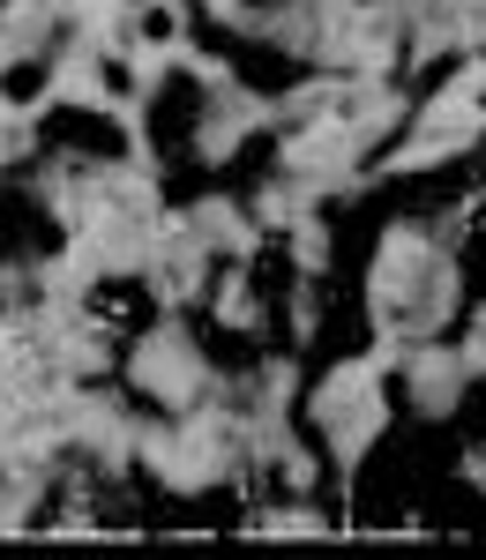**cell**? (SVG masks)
I'll use <instances>...</instances> for the list:
<instances>
[{
    "instance_id": "1",
    "label": "cell",
    "mask_w": 486,
    "mask_h": 560,
    "mask_svg": "<svg viewBox=\"0 0 486 560\" xmlns=\"http://www.w3.org/2000/svg\"><path fill=\"white\" fill-rule=\"evenodd\" d=\"M314 427H322V441L352 464L359 448L382 433V374L367 366V359H352V366H337L329 382L314 388Z\"/></svg>"
},
{
    "instance_id": "2",
    "label": "cell",
    "mask_w": 486,
    "mask_h": 560,
    "mask_svg": "<svg viewBox=\"0 0 486 560\" xmlns=\"http://www.w3.org/2000/svg\"><path fill=\"white\" fill-rule=\"evenodd\" d=\"M218 314L232 322V329H255V322H263V306H255V292H247V277H224Z\"/></svg>"
}]
</instances>
